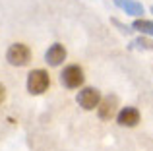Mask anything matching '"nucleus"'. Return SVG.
I'll return each instance as SVG.
<instances>
[{
	"mask_svg": "<svg viewBox=\"0 0 153 151\" xmlns=\"http://www.w3.org/2000/svg\"><path fill=\"white\" fill-rule=\"evenodd\" d=\"M6 60L10 66L16 68H23L31 62V49L25 43H12L6 50Z\"/></svg>",
	"mask_w": 153,
	"mask_h": 151,
	"instance_id": "1",
	"label": "nucleus"
},
{
	"mask_svg": "<svg viewBox=\"0 0 153 151\" xmlns=\"http://www.w3.org/2000/svg\"><path fill=\"white\" fill-rule=\"evenodd\" d=\"M25 85H27V91H29L31 95H43L51 85V76H49L47 70H41V68L31 70V72L27 74Z\"/></svg>",
	"mask_w": 153,
	"mask_h": 151,
	"instance_id": "2",
	"label": "nucleus"
},
{
	"mask_svg": "<svg viewBox=\"0 0 153 151\" xmlns=\"http://www.w3.org/2000/svg\"><path fill=\"white\" fill-rule=\"evenodd\" d=\"M83 81H85V76H83V70L78 64H68L60 74V83L66 89H78V87L83 85Z\"/></svg>",
	"mask_w": 153,
	"mask_h": 151,
	"instance_id": "3",
	"label": "nucleus"
},
{
	"mask_svg": "<svg viewBox=\"0 0 153 151\" xmlns=\"http://www.w3.org/2000/svg\"><path fill=\"white\" fill-rule=\"evenodd\" d=\"M76 101L83 110H95L101 103V91L97 87H83V89H79Z\"/></svg>",
	"mask_w": 153,
	"mask_h": 151,
	"instance_id": "4",
	"label": "nucleus"
},
{
	"mask_svg": "<svg viewBox=\"0 0 153 151\" xmlns=\"http://www.w3.org/2000/svg\"><path fill=\"white\" fill-rule=\"evenodd\" d=\"M118 113V97L116 95H107L101 97V103L97 107V114L101 120H111L112 116H116Z\"/></svg>",
	"mask_w": 153,
	"mask_h": 151,
	"instance_id": "5",
	"label": "nucleus"
},
{
	"mask_svg": "<svg viewBox=\"0 0 153 151\" xmlns=\"http://www.w3.org/2000/svg\"><path fill=\"white\" fill-rule=\"evenodd\" d=\"M116 122L122 128H134L140 122V110L136 107H122L116 113Z\"/></svg>",
	"mask_w": 153,
	"mask_h": 151,
	"instance_id": "6",
	"label": "nucleus"
},
{
	"mask_svg": "<svg viewBox=\"0 0 153 151\" xmlns=\"http://www.w3.org/2000/svg\"><path fill=\"white\" fill-rule=\"evenodd\" d=\"M68 53L66 49H64V45H60V43H52V45L47 49L45 53V62L49 66H52V68H56V66H60L64 60H66Z\"/></svg>",
	"mask_w": 153,
	"mask_h": 151,
	"instance_id": "7",
	"label": "nucleus"
},
{
	"mask_svg": "<svg viewBox=\"0 0 153 151\" xmlns=\"http://www.w3.org/2000/svg\"><path fill=\"white\" fill-rule=\"evenodd\" d=\"M114 4L118 8H122L128 16H134V18L143 14V6L140 2H136V0H114Z\"/></svg>",
	"mask_w": 153,
	"mask_h": 151,
	"instance_id": "8",
	"label": "nucleus"
},
{
	"mask_svg": "<svg viewBox=\"0 0 153 151\" xmlns=\"http://www.w3.org/2000/svg\"><path fill=\"white\" fill-rule=\"evenodd\" d=\"M132 27H134L136 31H140L142 35H147V37L153 35V21H149V19H136V21L132 23Z\"/></svg>",
	"mask_w": 153,
	"mask_h": 151,
	"instance_id": "9",
	"label": "nucleus"
},
{
	"mask_svg": "<svg viewBox=\"0 0 153 151\" xmlns=\"http://www.w3.org/2000/svg\"><path fill=\"white\" fill-rule=\"evenodd\" d=\"M130 49H142V50H153V41L151 39H146V37H140L136 41H132Z\"/></svg>",
	"mask_w": 153,
	"mask_h": 151,
	"instance_id": "10",
	"label": "nucleus"
},
{
	"mask_svg": "<svg viewBox=\"0 0 153 151\" xmlns=\"http://www.w3.org/2000/svg\"><path fill=\"white\" fill-rule=\"evenodd\" d=\"M111 21H112V23H114V25H116V27H118V29H120V31H122V33H126V35H128V33H130V31H132V29H130V27H128V25H124V23H120V21H118V19H111Z\"/></svg>",
	"mask_w": 153,
	"mask_h": 151,
	"instance_id": "11",
	"label": "nucleus"
},
{
	"mask_svg": "<svg viewBox=\"0 0 153 151\" xmlns=\"http://www.w3.org/2000/svg\"><path fill=\"white\" fill-rule=\"evenodd\" d=\"M4 101H6V85L0 81V105H2Z\"/></svg>",
	"mask_w": 153,
	"mask_h": 151,
	"instance_id": "12",
	"label": "nucleus"
},
{
	"mask_svg": "<svg viewBox=\"0 0 153 151\" xmlns=\"http://www.w3.org/2000/svg\"><path fill=\"white\" fill-rule=\"evenodd\" d=\"M151 14H153V8H151Z\"/></svg>",
	"mask_w": 153,
	"mask_h": 151,
	"instance_id": "13",
	"label": "nucleus"
}]
</instances>
